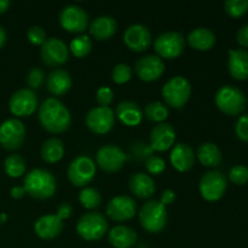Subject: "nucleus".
<instances>
[{
    "instance_id": "nucleus-10",
    "label": "nucleus",
    "mask_w": 248,
    "mask_h": 248,
    "mask_svg": "<svg viewBox=\"0 0 248 248\" xmlns=\"http://www.w3.org/2000/svg\"><path fill=\"white\" fill-rule=\"evenodd\" d=\"M228 188L227 177L220 171H210L203 174L199 183L201 196L207 201H218Z\"/></svg>"
},
{
    "instance_id": "nucleus-46",
    "label": "nucleus",
    "mask_w": 248,
    "mask_h": 248,
    "mask_svg": "<svg viewBox=\"0 0 248 248\" xmlns=\"http://www.w3.org/2000/svg\"><path fill=\"white\" fill-rule=\"evenodd\" d=\"M11 196L14 199H22L24 195H26V190H24L23 186H14L10 191Z\"/></svg>"
},
{
    "instance_id": "nucleus-1",
    "label": "nucleus",
    "mask_w": 248,
    "mask_h": 248,
    "mask_svg": "<svg viewBox=\"0 0 248 248\" xmlns=\"http://www.w3.org/2000/svg\"><path fill=\"white\" fill-rule=\"evenodd\" d=\"M38 119L44 130L51 133H62L69 128L72 123L69 109L58 98H46L39 107Z\"/></svg>"
},
{
    "instance_id": "nucleus-19",
    "label": "nucleus",
    "mask_w": 248,
    "mask_h": 248,
    "mask_svg": "<svg viewBox=\"0 0 248 248\" xmlns=\"http://www.w3.org/2000/svg\"><path fill=\"white\" fill-rule=\"evenodd\" d=\"M176 140V130L171 124L160 123L150 131V148L156 152H165L173 145Z\"/></svg>"
},
{
    "instance_id": "nucleus-31",
    "label": "nucleus",
    "mask_w": 248,
    "mask_h": 248,
    "mask_svg": "<svg viewBox=\"0 0 248 248\" xmlns=\"http://www.w3.org/2000/svg\"><path fill=\"white\" fill-rule=\"evenodd\" d=\"M5 173L12 178H17L26 173V161L18 154H11L4 161Z\"/></svg>"
},
{
    "instance_id": "nucleus-25",
    "label": "nucleus",
    "mask_w": 248,
    "mask_h": 248,
    "mask_svg": "<svg viewBox=\"0 0 248 248\" xmlns=\"http://www.w3.org/2000/svg\"><path fill=\"white\" fill-rule=\"evenodd\" d=\"M72 77L65 69L52 70L46 78V87L48 92H51L55 96H63L67 93L72 87Z\"/></svg>"
},
{
    "instance_id": "nucleus-36",
    "label": "nucleus",
    "mask_w": 248,
    "mask_h": 248,
    "mask_svg": "<svg viewBox=\"0 0 248 248\" xmlns=\"http://www.w3.org/2000/svg\"><path fill=\"white\" fill-rule=\"evenodd\" d=\"M132 77V68L126 63H119L111 70V79L116 84H125Z\"/></svg>"
},
{
    "instance_id": "nucleus-4",
    "label": "nucleus",
    "mask_w": 248,
    "mask_h": 248,
    "mask_svg": "<svg viewBox=\"0 0 248 248\" xmlns=\"http://www.w3.org/2000/svg\"><path fill=\"white\" fill-rule=\"evenodd\" d=\"M140 223L148 232L156 234L167 224V210L160 201L149 200L142 206L140 213Z\"/></svg>"
},
{
    "instance_id": "nucleus-18",
    "label": "nucleus",
    "mask_w": 248,
    "mask_h": 248,
    "mask_svg": "<svg viewBox=\"0 0 248 248\" xmlns=\"http://www.w3.org/2000/svg\"><path fill=\"white\" fill-rule=\"evenodd\" d=\"M135 72L143 81H154L164 74L165 64L159 56L147 55L136 61Z\"/></svg>"
},
{
    "instance_id": "nucleus-14",
    "label": "nucleus",
    "mask_w": 248,
    "mask_h": 248,
    "mask_svg": "<svg viewBox=\"0 0 248 248\" xmlns=\"http://www.w3.org/2000/svg\"><path fill=\"white\" fill-rule=\"evenodd\" d=\"M152 31L142 23H133L124 33V43L133 52H143L152 45Z\"/></svg>"
},
{
    "instance_id": "nucleus-13",
    "label": "nucleus",
    "mask_w": 248,
    "mask_h": 248,
    "mask_svg": "<svg viewBox=\"0 0 248 248\" xmlns=\"http://www.w3.org/2000/svg\"><path fill=\"white\" fill-rule=\"evenodd\" d=\"M85 123L92 132L104 135L114 127L115 115L113 109L109 107H94L86 114Z\"/></svg>"
},
{
    "instance_id": "nucleus-35",
    "label": "nucleus",
    "mask_w": 248,
    "mask_h": 248,
    "mask_svg": "<svg viewBox=\"0 0 248 248\" xmlns=\"http://www.w3.org/2000/svg\"><path fill=\"white\" fill-rule=\"evenodd\" d=\"M224 9L230 17L239 18L248 11V0H227Z\"/></svg>"
},
{
    "instance_id": "nucleus-12",
    "label": "nucleus",
    "mask_w": 248,
    "mask_h": 248,
    "mask_svg": "<svg viewBox=\"0 0 248 248\" xmlns=\"http://www.w3.org/2000/svg\"><path fill=\"white\" fill-rule=\"evenodd\" d=\"M60 23L70 33H82L89 26V15L79 5H67L60 14Z\"/></svg>"
},
{
    "instance_id": "nucleus-15",
    "label": "nucleus",
    "mask_w": 248,
    "mask_h": 248,
    "mask_svg": "<svg viewBox=\"0 0 248 248\" xmlns=\"http://www.w3.org/2000/svg\"><path fill=\"white\" fill-rule=\"evenodd\" d=\"M38 96L31 89H21L15 92L9 101V108L14 115L29 116L36 110Z\"/></svg>"
},
{
    "instance_id": "nucleus-6",
    "label": "nucleus",
    "mask_w": 248,
    "mask_h": 248,
    "mask_svg": "<svg viewBox=\"0 0 248 248\" xmlns=\"http://www.w3.org/2000/svg\"><path fill=\"white\" fill-rule=\"evenodd\" d=\"M164 101L172 108L179 109L191 96V84L186 78L177 75L171 78L161 90Z\"/></svg>"
},
{
    "instance_id": "nucleus-23",
    "label": "nucleus",
    "mask_w": 248,
    "mask_h": 248,
    "mask_svg": "<svg viewBox=\"0 0 248 248\" xmlns=\"http://www.w3.org/2000/svg\"><path fill=\"white\" fill-rule=\"evenodd\" d=\"M118 31V22L114 17L102 15L90 24V34L97 40H108Z\"/></svg>"
},
{
    "instance_id": "nucleus-7",
    "label": "nucleus",
    "mask_w": 248,
    "mask_h": 248,
    "mask_svg": "<svg viewBox=\"0 0 248 248\" xmlns=\"http://www.w3.org/2000/svg\"><path fill=\"white\" fill-rule=\"evenodd\" d=\"M96 176V165L87 155H79L68 166V179L75 186H85Z\"/></svg>"
},
{
    "instance_id": "nucleus-41",
    "label": "nucleus",
    "mask_w": 248,
    "mask_h": 248,
    "mask_svg": "<svg viewBox=\"0 0 248 248\" xmlns=\"http://www.w3.org/2000/svg\"><path fill=\"white\" fill-rule=\"evenodd\" d=\"M96 99L101 107H109L114 99V91L109 86H101L96 92Z\"/></svg>"
},
{
    "instance_id": "nucleus-48",
    "label": "nucleus",
    "mask_w": 248,
    "mask_h": 248,
    "mask_svg": "<svg viewBox=\"0 0 248 248\" xmlns=\"http://www.w3.org/2000/svg\"><path fill=\"white\" fill-rule=\"evenodd\" d=\"M10 6L9 0H0V14H4Z\"/></svg>"
},
{
    "instance_id": "nucleus-43",
    "label": "nucleus",
    "mask_w": 248,
    "mask_h": 248,
    "mask_svg": "<svg viewBox=\"0 0 248 248\" xmlns=\"http://www.w3.org/2000/svg\"><path fill=\"white\" fill-rule=\"evenodd\" d=\"M72 213H73L72 205H70L69 202H62L58 205L57 213H56V216H57L60 219L64 220V219H67V218H69L70 216H72Z\"/></svg>"
},
{
    "instance_id": "nucleus-28",
    "label": "nucleus",
    "mask_w": 248,
    "mask_h": 248,
    "mask_svg": "<svg viewBox=\"0 0 248 248\" xmlns=\"http://www.w3.org/2000/svg\"><path fill=\"white\" fill-rule=\"evenodd\" d=\"M216 35L211 29L205 27H199L193 29L188 34L186 41L190 45V47L195 48L198 51H207L212 48L216 44Z\"/></svg>"
},
{
    "instance_id": "nucleus-37",
    "label": "nucleus",
    "mask_w": 248,
    "mask_h": 248,
    "mask_svg": "<svg viewBox=\"0 0 248 248\" xmlns=\"http://www.w3.org/2000/svg\"><path fill=\"white\" fill-rule=\"evenodd\" d=\"M229 178L237 186H244L248 182V167L244 165H236L229 172Z\"/></svg>"
},
{
    "instance_id": "nucleus-39",
    "label": "nucleus",
    "mask_w": 248,
    "mask_h": 248,
    "mask_svg": "<svg viewBox=\"0 0 248 248\" xmlns=\"http://www.w3.org/2000/svg\"><path fill=\"white\" fill-rule=\"evenodd\" d=\"M145 169L152 174H160L166 169V162L157 155H150L145 161Z\"/></svg>"
},
{
    "instance_id": "nucleus-17",
    "label": "nucleus",
    "mask_w": 248,
    "mask_h": 248,
    "mask_svg": "<svg viewBox=\"0 0 248 248\" xmlns=\"http://www.w3.org/2000/svg\"><path fill=\"white\" fill-rule=\"evenodd\" d=\"M97 165L106 172H116L124 166L126 155L120 147L115 144L103 145L96 154Z\"/></svg>"
},
{
    "instance_id": "nucleus-34",
    "label": "nucleus",
    "mask_w": 248,
    "mask_h": 248,
    "mask_svg": "<svg viewBox=\"0 0 248 248\" xmlns=\"http://www.w3.org/2000/svg\"><path fill=\"white\" fill-rule=\"evenodd\" d=\"M69 48L75 57L82 58L91 52L92 41L89 35L82 34V35L77 36V38H74L72 41H70Z\"/></svg>"
},
{
    "instance_id": "nucleus-11",
    "label": "nucleus",
    "mask_w": 248,
    "mask_h": 248,
    "mask_svg": "<svg viewBox=\"0 0 248 248\" xmlns=\"http://www.w3.org/2000/svg\"><path fill=\"white\" fill-rule=\"evenodd\" d=\"M41 60L48 67H60L64 64L69 57L67 44L60 38H48L41 45Z\"/></svg>"
},
{
    "instance_id": "nucleus-45",
    "label": "nucleus",
    "mask_w": 248,
    "mask_h": 248,
    "mask_svg": "<svg viewBox=\"0 0 248 248\" xmlns=\"http://www.w3.org/2000/svg\"><path fill=\"white\" fill-rule=\"evenodd\" d=\"M236 39L237 43H239L240 45L244 46V47H248V24L241 27V28L239 29Z\"/></svg>"
},
{
    "instance_id": "nucleus-16",
    "label": "nucleus",
    "mask_w": 248,
    "mask_h": 248,
    "mask_svg": "<svg viewBox=\"0 0 248 248\" xmlns=\"http://www.w3.org/2000/svg\"><path fill=\"white\" fill-rule=\"evenodd\" d=\"M137 203L131 196L119 195L111 199L107 205V215L115 222H126L135 217Z\"/></svg>"
},
{
    "instance_id": "nucleus-42",
    "label": "nucleus",
    "mask_w": 248,
    "mask_h": 248,
    "mask_svg": "<svg viewBox=\"0 0 248 248\" xmlns=\"http://www.w3.org/2000/svg\"><path fill=\"white\" fill-rule=\"evenodd\" d=\"M235 132L239 140L242 142H248V114L240 116L235 126Z\"/></svg>"
},
{
    "instance_id": "nucleus-21",
    "label": "nucleus",
    "mask_w": 248,
    "mask_h": 248,
    "mask_svg": "<svg viewBox=\"0 0 248 248\" xmlns=\"http://www.w3.org/2000/svg\"><path fill=\"white\" fill-rule=\"evenodd\" d=\"M195 153L186 143H178L172 148L170 160L174 169L179 172H186L193 169L195 164Z\"/></svg>"
},
{
    "instance_id": "nucleus-38",
    "label": "nucleus",
    "mask_w": 248,
    "mask_h": 248,
    "mask_svg": "<svg viewBox=\"0 0 248 248\" xmlns=\"http://www.w3.org/2000/svg\"><path fill=\"white\" fill-rule=\"evenodd\" d=\"M45 81V73L40 68H31L27 74V84L31 90L39 89Z\"/></svg>"
},
{
    "instance_id": "nucleus-9",
    "label": "nucleus",
    "mask_w": 248,
    "mask_h": 248,
    "mask_svg": "<svg viewBox=\"0 0 248 248\" xmlns=\"http://www.w3.org/2000/svg\"><path fill=\"white\" fill-rule=\"evenodd\" d=\"M26 127L18 119H7L0 125V145L6 150H17L24 144Z\"/></svg>"
},
{
    "instance_id": "nucleus-47",
    "label": "nucleus",
    "mask_w": 248,
    "mask_h": 248,
    "mask_svg": "<svg viewBox=\"0 0 248 248\" xmlns=\"http://www.w3.org/2000/svg\"><path fill=\"white\" fill-rule=\"evenodd\" d=\"M5 43H6V31L0 26V48L5 45Z\"/></svg>"
},
{
    "instance_id": "nucleus-5",
    "label": "nucleus",
    "mask_w": 248,
    "mask_h": 248,
    "mask_svg": "<svg viewBox=\"0 0 248 248\" xmlns=\"http://www.w3.org/2000/svg\"><path fill=\"white\" fill-rule=\"evenodd\" d=\"M77 232L86 241L102 239L108 232V223L103 213L91 211L80 217L77 224Z\"/></svg>"
},
{
    "instance_id": "nucleus-49",
    "label": "nucleus",
    "mask_w": 248,
    "mask_h": 248,
    "mask_svg": "<svg viewBox=\"0 0 248 248\" xmlns=\"http://www.w3.org/2000/svg\"><path fill=\"white\" fill-rule=\"evenodd\" d=\"M6 220H7L6 213H1V215H0V225L4 224V223H6Z\"/></svg>"
},
{
    "instance_id": "nucleus-26",
    "label": "nucleus",
    "mask_w": 248,
    "mask_h": 248,
    "mask_svg": "<svg viewBox=\"0 0 248 248\" xmlns=\"http://www.w3.org/2000/svg\"><path fill=\"white\" fill-rule=\"evenodd\" d=\"M137 232L126 225H116L111 228L108 234L110 245L115 248H131L137 242Z\"/></svg>"
},
{
    "instance_id": "nucleus-30",
    "label": "nucleus",
    "mask_w": 248,
    "mask_h": 248,
    "mask_svg": "<svg viewBox=\"0 0 248 248\" xmlns=\"http://www.w3.org/2000/svg\"><path fill=\"white\" fill-rule=\"evenodd\" d=\"M64 155V144L60 138H48L43 143L41 147V157L48 164H55L60 161Z\"/></svg>"
},
{
    "instance_id": "nucleus-29",
    "label": "nucleus",
    "mask_w": 248,
    "mask_h": 248,
    "mask_svg": "<svg viewBox=\"0 0 248 248\" xmlns=\"http://www.w3.org/2000/svg\"><path fill=\"white\" fill-rule=\"evenodd\" d=\"M199 161L206 167H217L222 162V152L215 143L206 142L199 145L196 152Z\"/></svg>"
},
{
    "instance_id": "nucleus-33",
    "label": "nucleus",
    "mask_w": 248,
    "mask_h": 248,
    "mask_svg": "<svg viewBox=\"0 0 248 248\" xmlns=\"http://www.w3.org/2000/svg\"><path fill=\"white\" fill-rule=\"evenodd\" d=\"M79 201L87 210H94L102 203V196L97 189L91 186H85L79 194Z\"/></svg>"
},
{
    "instance_id": "nucleus-27",
    "label": "nucleus",
    "mask_w": 248,
    "mask_h": 248,
    "mask_svg": "<svg viewBox=\"0 0 248 248\" xmlns=\"http://www.w3.org/2000/svg\"><path fill=\"white\" fill-rule=\"evenodd\" d=\"M116 116L126 126H137L143 119V110L136 102L123 101L116 107Z\"/></svg>"
},
{
    "instance_id": "nucleus-8",
    "label": "nucleus",
    "mask_w": 248,
    "mask_h": 248,
    "mask_svg": "<svg viewBox=\"0 0 248 248\" xmlns=\"http://www.w3.org/2000/svg\"><path fill=\"white\" fill-rule=\"evenodd\" d=\"M186 39L179 31H170L160 34L154 41V48L162 58H177L183 53Z\"/></svg>"
},
{
    "instance_id": "nucleus-3",
    "label": "nucleus",
    "mask_w": 248,
    "mask_h": 248,
    "mask_svg": "<svg viewBox=\"0 0 248 248\" xmlns=\"http://www.w3.org/2000/svg\"><path fill=\"white\" fill-rule=\"evenodd\" d=\"M215 101L220 111L232 116L241 114L247 104V98L244 92L232 85L220 87L216 93Z\"/></svg>"
},
{
    "instance_id": "nucleus-20",
    "label": "nucleus",
    "mask_w": 248,
    "mask_h": 248,
    "mask_svg": "<svg viewBox=\"0 0 248 248\" xmlns=\"http://www.w3.org/2000/svg\"><path fill=\"white\" fill-rule=\"evenodd\" d=\"M64 223L56 215H46L34 223V232L40 239L52 240L62 232Z\"/></svg>"
},
{
    "instance_id": "nucleus-24",
    "label": "nucleus",
    "mask_w": 248,
    "mask_h": 248,
    "mask_svg": "<svg viewBox=\"0 0 248 248\" xmlns=\"http://www.w3.org/2000/svg\"><path fill=\"white\" fill-rule=\"evenodd\" d=\"M229 61L228 68L232 78L237 80L248 79V51L244 48L229 50Z\"/></svg>"
},
{
    "instance_id": "nucleus-40",
    "label": "nucleus",
    "mask_w": 248,
    "mask_h": 248,
    "mask_svg": "<svg viewBox=\"0 0 248 248\" xmlns=\"http://www.w3.org/2000/svg\"><path fill=\"white\" fill-rule=\"evenodd\" d=\"M27 38L34 45H43L46 39H47L46 38L45 29L40 26H31L27 31Z\"/></svg>"
},
{
    "instance_id": "nucleus-32",
    "label": "nucleus",
    "mask_w": 248,
    "mask_h": 248,
    "mask_svg": "<svg viewBox=\"0 0 248 248\" xmlns=\"http://www.w3.org/2000/svg\"><path fill=\"white\" fill-rule=\"evenodd\" d=\"M169 108L165 103L160 101H154L152 103L147 104L144 109L145 118L149 121H154V123H164L169 116Z\"/></svg>"
},
{
    "instance_id": "nucleus-44",
    "label": "nucleus",
    "mask_w": 248,
    "mask_h": 248,
    "mask_svg": "<svg viewBox=\"0 0 248 248\" xmlns=\"http://www.w3.org/2000/svg\"><path fill=\"white\" fill-rule=\"evenodd\" d=\"M176 201V193L172 189H165L160 196V202L166 207V206L172 205Z\"/></svg>"
},
{
    "instance_id": "nucleus-2",
    "label": "nucleus",
    "mask_w": 248,
    "mask_h": 248,
    "mask_svg": "<svg viewBox=\"0 0 248 248\" xmlns=\"http://www.w3.org/2000/svg\"><path fill=\"white\" fill-rule=\"evenodd\" d=\"M23 188L26 194L31 198L45 200L53 196L57 189L56 178L50 171L44 169H34L24 176Z\"/></svg>"
},
{
    "instance_id": "nucleus-22",
    "label": "nucleus",
    "mask_w": 248,
    "mask_h": 248,
    "mask_svg": "<svg viewBox=\"0 0 248 248\" xmlns=\"http://www.w3.org/2000/svg\"><path fill=\"white\" fill-rule=\"evenodd\" d=\"M128 188L131 193L140 199H149L155 194V182L149 174L137 172L128 179Z\"/></svg>"
}]
</instances>
